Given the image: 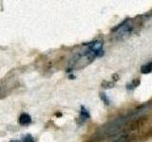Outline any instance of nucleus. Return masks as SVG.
Listing matches in <instances>:
<instances>
[{"label":"nucleus","mask_w":152,"mask_h":142,"mask_svg":"<svg viewBox=\"0 0 152 142\" xmlns=\"http://www.w3.org/2000/svg\"><path fill=\"white\" fill-rule=\"evenodd\" d=\"M146 108V105L138 107L136 109H134L133 111H131L130 113L126 114V115H124L122 117H119L117 118H115L114 120H112L111 122L106 124V126H104L101 131L98 133L99 135L101 136H111L113 135H115L116 133L121 129L123 126H125L126 123L132 120L133 118L137 117L138 116H140L142 112H145Z\"/></svg>","instance_id":"f257e3e1"},{"label":"nucleus","mask_w":152,"mask_h":142,"mask_svg":"<svg viewBox=\"0 0 152 142\" xmlns=\"http://www.w3.org/2000/svg\"><path fill=\"white\" fill-rule=\"evenodd\" d=\"M131 30H132V26L129 23V20H126V21H124L121 25L117 26V28H113L112 31L116 32L115 35L117 36V38H123L124 36L129 34Z\"/></svg>","instance_id":"f03ea898"},{"label":"nucleus","mask_w":152,"mask_h":142,"mask_svg":"<svg viewBox=\"0 0 152 142\" xmlns=\"http://www.w3.org/2000/svg\"><path fill=\"white\" fill-rule=\"evenodd\" d=\"M18 122L20 123L21 125H28L31 122V117L30 115H28V114L23 113L20 115V117H19Z\"/></svg>","instance_id":"7ed1b4c3"},{"label":"nucleus","mask_w":152,"mask_h":142,"mask_svg":"<svg viewBox=\"0 0 152 142\" xmlns=\"http://www.w3.org/2000/svg\"><path fill=\"white\" fill-rule=\"evenodd\" d=\"M89 117H90V115H89V113H88V111L87 110V109H86L84 106L81 107L80 116H79V120H80V121H81V122H85L87 120H88Z\"/></svg>","instance_id":"20e7f679"},{"label":"nucleus","mask_w":152,"mask_h":142,"mask_svg":"<svg viewBox=\"0 0 152 142\" xmlns=\"http://www.w3.org/2000/svg\"><path fill=\"white\" fill-rule=\"evenodd\" d=\"M152 72V62H149L144 65L141 66V73L142 74H149Z\"/></svg>","instance_id":"39448f33"},{"label":"nucleus","mask_w":152,"mask_h":142,"mask_svg":"<svg viewBox=\"0 0 152 142\" xmlns=\"http://www.w3.org/2000/svg\"><path fill=\"white\" fill-rule=\"evenodd\" d=\"M140 80L139 79H134L132 80L131 83H129L127 85H126V88L128 90H133V89H135L137 86H139V84H140Z\"/></svg>","instance_id":"423d86ee"},{"label":"nucleus","mask_w":152,"mask_h":142,"mask_svg":"<svg viewBox=\"0 0 152 142\" xmlns=\"http://www.w3.org/2000/svg\"><path fill=\"white\" fill-rule=\"evenodd\" d=\"M100 98H101V99L104 102V104H107V105H108L109 102H110L109 99L107 98V96L104 93H100Z\"/></svg>","instance_id":"0eeeda50"},{"label":"nucleus","mask_w":152,"mask_h":142,"mask_svg":"<svg viewBox=\"0 0 152 142\" xmlns=\"http://www.w3.org/2000/svg\"><path fill=\"white\" fill-rule=\"evenodd\" d=\"M21 142H35V139L31 135H27L23 137V139Z\"/></svg>","instance_id":"6e6552de"},{"label":"nucleus","mask_w":152,"mask_h":142,"mask_svg":"<svg viewBox=\"0 0 152 142\" xmlns=\"http://www.w3.org/2000/svg\"><path fill=\"white\" fill-rule=\"evenodd\" d=\"M126 141H127V136L126 135H122V136L119 137V138L113 140L112 142H126Z\"/></svg>","instance_id":"1a4fd4ad"},{"label":"nucleus","mask_w":152,"mask_h":142,"mask_svg":"<svg viewBox=\"0 0 152 142\" xmlns=\"http://www.w3.org/2000/svg\"><path fill=\"white\" fill-rule=\"evenodd\" d=\"M10 142H21L20 140H12V141H10Z\"/></svg>","instance_id":"9d476101"}]
</instances>
